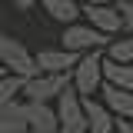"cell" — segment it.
<instances>
[{
    "label": "cell",
    "instance_id": "6da1fadb",
    "mask_svg": "<svg viewBox=\"0 0 133 133\" xmlns=\"http://www.w3.org/2000/svg\"><path fill=\"white\" fill-rule=\"evenodd\" d=\"M70 83L80 97H93L103 83V50H87L80 53L77 66L70 70Z\"/></svg>",
    "mask_w": 133,
    "mask_h": 133
},
{
    "label": "cell",
    "instance_id": "7a4b0ae2",
    "mask_svg": "<svg viewBox=\"0 0 133 133\" xmlns=\"http://www.w3.org/2000/svg\"><path fill=\"white\" fill-rule=\"evenodd\" d=\"M53 110L60 120L57 133H87V113H83V97L73 90V83L60 90V97L53 100Z\"/></svg>",
    "mask_w": 133,
    "mask_h": 133
},
{
    "label": "cell",
    "instance_id": "3957f363",
    "mask_svg": "<svg viewBox=\"0 0 133 133\" xmlns=\"http://www.w3.org/2000/svg\"><path fill=\"white\" fill-rule=\"evenodd\" d=\"M63 87H70V73H33L27 77L20 97L33 100V103H53Z\"/></svg>",
    "mask_w": 133,
    "mask_h": 133
},
{
    "label": "cell",
    "instance_id": "277c9868",
    "mask_svg": "<svg viewBox=\"0 0 133 133\" xmlns=\"http://www.w3.org/2000/svg\"><path fill=\"white\" fill-rule=\"evenodd\" d=\"M63 47L66 50H77V53H87V50H103L107 43H110V33L97 30L93 23H66L63 27Z\"/></svg>",
    "mask_w": 133,
    "mask_h": 133
},
{
    "label": "cell",
    "instance_id": "5b68a950",
    "mask_svg": "<svg viewBox=\"0 0 133 133\" xmlns=\"http://www.w3.org/2000/svg\"><path fill=\"white\" fill-rule=\"evenodd\" d=\"M0 63L7 66L10 73H20V77H33V73H40L33 53L23 47L17 37H7V33H0Z\"/></svg>",
    "mask_w": 133,
    "mask_h": 133
},
{
    "label": "cell",
    "instance_id": "8992f818",
    "mask_svg": "<svg viewBox=\"0 0 133 133\" xmlns=\"http://www.w3.org/2000/svg\"><path fill=\"white\" fill-rule=\"evenodd\" d=\"M80 7H83L87 20H90L97 30L110 33V37H116V33L123 30V17L116 10V3H80Z\"/></svg>",
    "mask_w": 133,
    "mask_h": 133
},
{
    "label": "cell",
    "instance_id": "52a82bcc",
    "mask_svg": "<svg viewBox=\"0 0 133 133\" xmlns=\"http://www.w3.org/2000/svg\"><path fill=\"white\" fill-rule=\"evenodd\" d=\"M30 100L27 97H17L10 103H3L0 107V133H27L30 130Z\"/></svg>",
    "mask_w": 133,
    "mask_h": 133
},
{
    "label": "cell",
    "instance_id": "ba28073f",
    "mask_svg": "<svg viewBox=\"0 0 133 133\" xmlns=\"http://www.w3.org/2000/svg\"><path fill=\"white\" fill-rule=\"evenodd\" d=\"M33 60H37L40 73H70L80 60V53L60 47V50H40V53H33Z\"/></svg>",
    "mask_w": 133,
    "mask_h": 133
},
{
    "label": "cell",
    "instance_id": "9c48e42d",
    "mask_svg": "<svg viewBox=\"0 0 133 133\" xmlns=\"http://www.w3.org/2000/svg\"><path fill=\"white\" fill-rule=\"evenodd\" d=\"M97 93H100V100L107 103V110L113 116H130L133 120V90H123V87H116V83L103 80Z\"/></svg>",
    "mask_w": 133,
    "mask_h": 133
},
{
    "label": "cell",
    "instance_id": "30bf717a",
    "mask_svg": "<svg viewBox=\"0 0 133 133\" xmlns=\"http://www.w3.org/2000/svg\"><path fill=\"white\" fill-rule=\"evenodd\" d=\"M83 113H87V133H113L116 116L107 110V103H103V100L83 97Z\"/></svg>",
    "mask_w": 133,
    "mask_h": 133
},
{
    "label": "cell",
    "instance_id": "8fae6325",
    "mask_svg": "<svg viewBox=\"0 0 133 133\" xmlns=\"http://www.w3.org/2000/svg\"><path fill=\"white\" fill-rule=\"evenodd\" d=\"M27 120H30V130H27V133H57V130H60L57 110H53L50 103H33V100H30Z\"/></svg>",
    "mask_w": 133,
    "mask_h": 133
},
{
    "label": "cell",
    "instance_id": "7c38bea8",
    "mask_svg": "<svg viewBox=\"0 0 133 133\" xmlns=\"http://www.w3.org/2000/svg\"><path fill=\"white\" fill-rule=\"evenodd\" d=\"M43 3V10H47V17L50 20H57V23H73L77 17L83 14V7L77 3V0H40Z\"/></svg>",
    "mask_w": 133,
    "mask_h": 133
},
{
    "label": "cell",
    "instance_id": "4fadbf2b",
    "mask_svg": "<svg viewBox=\"0 0 133 133\" xmlns=\"http://www.w3.org/2000/svg\"><path fill=\"white\" fill-rule=\"evenodd\" d=\"M103 80L116 83L123 90H133V63H120V60H110L103 53Z\"/></svg>",
    "mask_w": 133,
    "mask_h": 133
},
{
    "label": "cell",
    "instance_id": "5bb4252c",
    "mask_svg": "<svg viewBox=\"0 0 133 133\" xmlns=\"http://www.w3.org/2000/svg\"><path fill=\"white\" fill-rule=\"evenodd\" d=\"M23 83H27V77H20V73H3L0 77V107L20 97L23 93Z\"/></svg>",
    "mask_w": 133,
    "mask_h": 133
},
{
    "label": "cell",
    "instance_id": "9a60e30c",
    "mask_svg": "<svg viewBox=\"0 0 133 133\" xmlns=\"http://www.w3.org/2000/svg\"><path fill=\"white\" fill-rule=\"evenodd\" d=\"M103 53L110 57V60H120V63H133V37L127 33L123 40H113L110 37V43L103 47Z\"/></svg>",
    "mask_w": 133,
    "mask_h": 133
},
{
    "label": "cell",
    "instance_id": "2e32d148",
    "mask_svg": "<svg viewBox=\"0 0 133 133\" xmlns=\"http://www.w3.org/2000/svg\"><path fill=\"white\" fill-rule=\"evenodd\" d=\"M116 10L123 17V33L133 37V0H116Z\"/></svg>",
    "mask_w": 133,
    "mask_h": 133
},
{
    "label": "cell",
    "instance_id": "e0dca14e",
    "mask_svg": "<svg viewBox=\"0 0 133 133\" xmlns=\"http://www.w3.org/2000/svg\"><path fill=\"white\" fill-rule=\"evenodd\" d=\"M113 133H133V123H130V116H116V123H113Z\"/></svg>",
    "mask_w": 133,
    "mask_h": 133
},
{
    "label": "cell",
    "instance_id": "ac0fdd59",
    "mask_svg": "<svg viewBox=\"0 0 133 133\" xmlns=\"http://www.w3.org/2000/svg\"><path fill=\"white\" fill-rule=\"evenodd\" d=\"M33 3H37V0H14V7H17V10H30Z\"/></svg>",
    "mask_w": 133,
    "mask_h": 133
},
{
    "label": "cell",
    "instance_id": "d6986e66",
    "mask_svg": "<svg viewBox=\"0 0 133 133\" xmlns=\"http://www.w3.org/2000/svg\"><path fill=\"white\" fill-rule=\"evenodd\" d=\"M3 73H10V70H7V66H3V63H0V77H3Z\"/></svg>",
    "mask_w": 133,
    "mask_h": 133
}]
</instances>
